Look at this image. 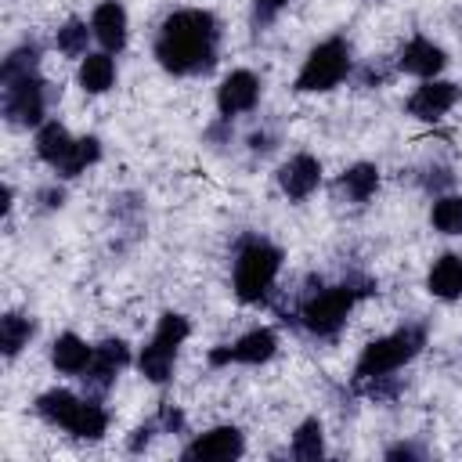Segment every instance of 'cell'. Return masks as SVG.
<instances>
[{"mask_svg": "<svg viewBox=\"0 0 462 462\" xmlns=\"http://www.w3.org/2000/svg\"><path fill=\"white\" fill-rule=\"evenodd\" d=\"M296 0H249V29L253 36H263L267 29L278 25V18L292 7Z\"/></svg>", "mask_w": 462, "mask_h": 462, "instance_id": "32", "label": "cell"}, {"mask_svg": "<svg viewBox=\"0 0 462 462\" xmlns=\"http://www.w3.org/2000/svg\"><path fill=\"white\" fill-rule=\"evenodd\" d=\"M51 47L58 51V58H65V61H79V58H87L97 43H94V32H90V18H83V14H65L58 25H54V32H51Z\"/></svg>", "mask_w": 462, "mask_h": 462, "instance_id": "25", "label": "cell"}, {"mask_svg": "<svg viewBox=\"0 0 462 462\" xmlns=\"http://www.w3.org/2000/svg\"><path fill=\"white\" fill-rule=\"evenodd\" d=\"M134 346L123 336H105L94 343V357L87 365V372L79 375V386L87 397H108L116 390V383L123 379L126 368H134Z\"/></svg>", "mask_w": 462, "mask_h": 462, "instance_id": "10", "label": "cell"}, {"mask_svg": "<svg viewBox=\"0 0 462 462\" xmlns=\"http://www.w3.org/2000/svg\"><path fill=\"white\" fill-rule=\"evenodd\" d=\"M72 144H76V134H72L61 119H54V116L32 130V155H36L51 173L69 159Z\"/></svg>", "mask_w": 462, "mask_h": 462, "instance_id": "23", "label": "cell"}, {"mask_svg": "<svg viewBox=\"0 0 462 462\" xmlns=\"http://www.w3.org/2000/svg\"><path fill=\"white\" fill-rule=\"evenodd\" d=\"M372 296H379V278H372L368 271L354 267V271L339 274L336 282H328L321 274H310L307 289L296 296V303L289 310H278V321L300 328L307 339L332 343V339L343 336L354 310Z\"/></svg>", "mask_w": 462, "mask_h": 462, "instance_id": "2", "label": "cell"}, {"mask_svg": "<svg viewBox=\"0 0 462 462\" xmlns=\"http://www.w3.org/2000/svg\"><path fill=\"white\" fill-rule=\"evenodd\" d=\"M379 188H383V170L372 159H354L332 177V199L350 209L368 206L379 195Z\"/></svg>", "mask_w": 462, "mask_h": 462, "instance_id": "15", "label": "cell"}, {"mask_svg": "<svg viewBox=\"0 0 462 462\" xmlns=\"http://www.w3.org/2000/svg\"><path fill=\"white\" fill-rule=\"evenodd\" d=\"M162 437H188L191 433V422H188V411L177 404V401H159V408L152 411Z\"/></svg>", "mask_w": 462, "mask_h": 462, "instance_id": "35", "label": "cell"}, {"mask_svg": "<svg viewBox=\"0 0 462 462\" xmlns=\"http://www.w3.org/2000/svg\"><path fill=\"white\" fill-rule=\"evenodd\" d=\"M159 437H162V430H159L155 415H148V419L134 422V426L123 433V451H126V455H148Z\"/></svg>", "mask_w": 462, "mask_h": 462, "instance_id": "33", "label": "cell"}, {"mask_svg": "<svg viewBox=\"0 0 462 462\" xmlns=\"http://www.w3.org/2000/svg\"><path fill=\"white\" fill-rule=\"evenodd\" d=\"M32 72H43V43H40V36L25 32L22 40H14L4 51V58H0V83L22 79V76H32Z\"/></svg>", "mask_w": 462, "mask_h": 462, "instance_id": "26", "label": "cell"}, {"mask_svg": "<svg viewBox=\"0 0 462 462\" xmlns=\"http://www.w3.org/2000/svg\"><path fill=\"white\" fill-rule=\"evenodd\" d=\"M119 83V54H108L101 47H94L87 58L76 61V87L87 97H105L112 94Z\"/></svg>", "mask_w": 462, "mask_h": 462, "instance_id": "19", "label": "cell"}, {"mask_svg": "<svg viewBox=\"0 0 462 462\" xmlns=\"http://www.w3.org/2000/svg\"><path fill=\"white\" fill-rule=\"evenodd\" d=\"M4 202H0V220L4 224H11V217H14V206H18V191H14V184L11 180H4Z\"/></svg>", "mask_w": 462, "mask_h": 462, "instance_id": "39", "label": "cell"}, {"mask_svg": "<svg viewBox=\"0 0 462 462\" xmlns=\"http://www.w3.org/2000/svg\"><path fill=\"white\" fill-rule=\"evenodd\" d=\"M242 148H245L253 159H267V155H274V152L282 148V134H278L274 126L260 123V126H253V130L242 137Z\"/></svg>", "mask_w": 462, "mask_h": 462, "instance_id": "36", "label": "cell"}, {"mask_svg": "<svg viewBox=\"0 0 462 462\" xmlns=\"http://www.w3.org/2000/svg\"><path fill=\"white\" fill-rule=\"evenodd\" d=\"M101 159H105V141H101V134H94V130H87V134H76V144H72V152H69V159L51 173V177H58V180H79V177H87L94 166H101Z\"/></svg>", "mask_w": 462, "mask_h": 462, "instance_id": "27", "label": "cell"}, {"mask_svg": "<svg viewBox=\"0 0 462 462\" xmlns=\"http://www.w3.org/2000/svg\"><path fill=\"white\" fill-rule=\"evenodd\" d=\"M224 22L213 7H170L152 29V61L170 79H202L220 65Z\"/></svg>", "mask_w": 462, "mask_h": 462, "instance_id": "1", "label": "cell"}, {"mask_svg": "<svg viewBox=\"0 0 462 462\" xmlns=\"http://www.w3.org/2000/svg\"><path fill=\"white\" fill-rule=\"evenodd\" d=\"M415 184H419L430 199H437V195H444V191L455 188V173H451V166H444V162H422V166L415 170Z\"/></svg>", "mask_w": 462, "mask_h": 462, "instance_id": "34", "label": "cell"}, {"mask_svg": "<svg viewBox=\"0 0 462 462\" xmlns=\"http://www.w3.org/2000/svg\"><path fill=\"white\" fill-rule=\"evenodd\" d=\"M90 32L94 43L108 54H123L130 47V11L123 0H97L90 7Z\"/></svg>", "mask_w": 462, "mask_h": 462, "instance_id": "16", "label": "cell"}, {"mask_svg": "<svg viewBox=\"0 0 462 462\" xmlns=\"http://www.w3.org/2000/svg\"><path fill=\"white\" fill-rule=\"evenodd\" d=\"M29 202H32V209H36V213H43V217H54V213H61V209L69 206V180H58V177H51V180L36 184Z\"/></svg>", "mask_w": 462, "mask_h": 462, "instance_id": "31", "label": "cell"}, {"mask_svg": "<svg viewBox=\"0 0 462 462\" xmlns=\"http://www.w3.org/2000/svg\"><path fill=\"white\" fill-rule=\"evenodd\" d=\"M202 144L217 155L227 152V144H235V119H224V116H213L202 130Z\"/></svg>", "mask_w": 462, "mask_h": 462, "instance_id": "37", "label": "cell"}, {"mask_svg": "<svg viewBox=\"0 0 462 462\" xmlns=\"http://www.w3.org/2000/svg\"><path fill=\"white\" fill-rule=\"evenodd\" d=\"M282 271H285V249L274 238L260 231H245L235 238L227 274H231V296L242 307H271Z\"/></svg>", "mask_w": 462, "mask_h": 462, "instance_id": "3", "label": "cell"}, {"mask_svg": "<svg viewBox=\"0 0 462 462\" xmlns=\"http://www.w3.org/2000/svg\"><path fill=\"white\" fill-rule=\"evenodd\" d=\"M433 451L426 448V444H419V440H411V437H401V440H390L386 448H383V458L386 462H426Z\"/></svg>", "mask_w": 462, "mask_h": 462, "instance_id": "38", "label": "cell"}, {"mask_svg": "<svg viewBox=\"0 0 462 462\" xmlns=\"http://www.w3.org/2000/svg\"><path fill=\"white\" fill-rule=\"evenodd\" d=\"M393 65H397V76H411L415 83L419 79H437L448 72L451 65V54L440 40L426 36V32H411L397 51H393Z\"/></svg>", "mask_w": 462, "mask_h": 462, "instance_id": "14", "label": "cell"}, {"mask_svg": "<svg viewBox=\"0 0 462 462\" xmlns=\"http://www.w3.org/2000/svg\"><path fill=\"white\" fill-rule=\"evenodd\" d=\"M278 350H282V332L274 325H253L227 343L209 346L206 368H213V372H220V368H263L278 357Z\"/></svg>", "mask_w": 462, "mask_h": 462, "instance_id": "8", "label": "cell"}, {"mask_svg": "<svg viewBox=\"0 0 462 462\" xmlns=\"http://www.w3.org/2000/svg\"><path fill=\"white\" fill-rule=\"evenodd\" d=\"M393 76H397L393 58H365V61H357L350 83H354L357 90H383V87H390Z\"/></svg>", "mask_w": 462, "mask_h": 462, "instance_id": "30", "label": "cell"}, {"mask_svg": "<svg viewBox=\"0 0 462 462\" xmlns=\"http://www.w3.org/2000/svg\"><path fill=\"white\" fill-rule=\"evenodd\" d=\"M462 101V83L437 76V79H419L408 97H404V116H411L415 123H440L455 112V105Z\"/></svg>", "mask_w": 462, "mask_h": 462, "instance_id": "13", "label": "cell"}, {"mask_svg": "<svg viewBox=\"0 0 462 462\" xmlns=\"http://www.w3.org/2000/svg\"><path fill=\"white\" fill-rule=\"evenodd\" d=\"M321 184H325V162L314 152H289L274 166V188L292 206L314 199L321 191Z\"/></svg>", "mask_w": 462, "mask_h": 462, "instance_id": "12", "label": "cell"}, {"mask_svg": "<svg viewBox=\"0 0 462 462\" xmlns=\"http://www.w3.org/2000/svg\"><path fill=\"white\" fill-rule=\"evenodd\" d=\"M58 105H61V87L43 72L0 83V119L7 123V130H18V134L36 130L40 123L51 119Z\"/></svg>", "mask_w": 462, "mask_h": 462, "instance_id": "7", "label": "cell"}, {"mask_svg": "<svg viewBox=\"0 0 462 462\" xmlns=\"http://www.w3.org/2000/svg\"><path fill=\"white\" fill-rule=\"evenodd\" d=\"M40 336V318L32 310H22V307H7L0 314V357L7 365H14Z\"/></svg>", "mask_w": 462, "mask_h": 462, "instance_id": "21", "label": "cell"}, {"mask_svg": "<svg viewBox=\"0 0 462 462\" xmlns=\"http://www.w3.org/2000/svg\"><path fill=\"white\" fill-rule=\"evenodd\" d=\"M108 430H112V411H108V404H105L101 397H87L83 408H79V415H76V422H72V430H69L65 437H72V440H79V444H101V440L108 437Z\"/></svg>", "mask_w": 462, "mask_h": 462, "instance_id": "28", "label": "cell"}, {"mask_svg": "<svg viewBox=\"0 0 462 462\" xmlns=\"http://www.w3.org/2000/svg\"><path fill=\"white\" fill-rule=\"evenodd\" d=\"M422 289L437 303H462V253L458 249L437 253L422 274Z\"/></svg>", "mask_w": 462, "mask_h": 462, "instance_id": "18", "label": "cell"}, {"mask_svg": "<svg viewBox=\"0 0 462 462\" xmlns=\"http://www.w3.org/2000/svg\"><path fill=\"white\" fill-rule=\"evenodd\" d=\"M263 101V76L256 69H227L220 79H217V90H213V108L217 116L224 119H242V116H253Z\"/></svg>", "mask_w": 462, "mask_h": 462, "instance_id": "11", "label": "cell"}, {"mask_svg": "<svg viewBox=\"0 0 462 462\" xmlns=\"http://www.w3.org/2000/svg\"><path fill=\"white\" fill-rule=\"evenodd\" d=\"M83 401H87L83 390L47 386V390H40V393L32 397V415H36L43 426H51V430L69 433L72 422H76V415H79V408H83Z\"/></svg>", "mask_w": 462, "mask_h": 462, "instance_id": "17", "label": "cell"}, {"mask_svg": "<svg viewBox=\"0 0 462 462\" xmlns=\"http://www.w3.org/2000/svg\"><path fill=\"white\" fill-rule=\"evenodd\" d=\"M285 455L296 462H321L328 455V433H325V419L321 415H303L285 444Z\"/></svg>", "mask_w": 462, "mask_h": 462, "instance_id": "24", "label": "cell"}, {"mask_svg": "<svg viewBox=\"0 0 462 462\" xmlns=\"http://www.w3.org/2000/svg\"><path fill=\"white\" fill-rule=\"evenodd\" d=\"M372 4H375V0H372Z\"/></svg>", "mask_w": 462, "mask_h": 462, "instance_id": "40", "label": "cell"}, {"mask_svg": "<svg viewBox=\"0 0 462 462\" xmlns=\"http://www.w3.org/2000/svg\"><path fill=\"white\" fill-rule=\"evenodd\" d=\"M354 69H357V54H354L350 36L332 32V36L318 40V43L303 54V61H300V69H296V76H292L289 87H292V94H300V97L332 94V90H339L343 83H350Z\"/></svg>", "mask_w": 462, "mask_h": 462, "instance_id": "6", "label": "cell"}, {"mask_svg": "<svg viewBox=\"0 0 462 462\" xmlns=\"http://www.w3.org/2000/svg\"><path fill=\"white\" fill-rule=\"evenodd\" d=\"M90 357H94V343H90V339H83V336H79V332H72V328L58 332V336L47 343V365L54 368V375L79 379V375L87 372Z\"/></svg>", "mask_w": 462, "mask_h": 462, "instance_id": "20", "label": "cell"}, {"mask_svg": "<svg viewBox=\"0 0 462 462\" xmlns=\"http://www.w3.org/2000/svg\"><path fill=\"white\" fill-rule=\"evenodd\" d=\"M249 451V437L238 422H213L184 437L177 455L184 462H238Z\"/></svg>", "mask_w": 462, "mask_h": 462, "instance_id": "9", "label": "cell"}, {"mask_svg": "<svg viewBox=\"0 0 462 462\" xmlns=\"http://www.w3.org/2000/svg\"><path fill=\"white\" fill-rule=\"evenodd\" d=\"M191 332H195L191 318H188L184 310L166 307V310L155 318L148 339L137 346V354H134V372H137L148 386H155V390L170 386V383H173V372H177V361H180V350L188 346Z\"/></svg>", "mask_w": 462, "mask_h": 462, "instance_id": "5", "label": "cell"}, {"mask_svg": "<svg viewBox=\"0 0 462 462\" xmlns=\"http://www.w3.org/2000/svg\"><path fill=\"white\" fill-rule=\"evenodd\" d=\"M108 224H112L116 235H130L137 242L148 227V199L134 188L112 191L108 195Z\"/></svg>", "mask_w": 462, "mask_h": 462, "instance_id": "22", "label": "cell"}, {"mask_svg": "<svg viewBox=\"0 0 462 462\" xmlns=\"http://www.w3.org/2000/svg\"><path fill=\"white\" fill-rule=\"evenodd\" d=\"M426 346H430V321L426 318H408L397 328L368 339L357 350V357L350 365V375H346V386H361L368 379L404 372L408 365H415L422 357Z\"/></svg>", "mask_w": 462, "mask_h": 462, "instance_id": "4", "label": "cell"}, {"mask_svg": "<svg viewBox=\"0 0 462 462\" xmlns=\"http://www.w3.org/2000/svg\"><path fill=\"white\" fill-rule=\"evenodd\" d=\"M426 224H430V231L440 235V238H462V191L451 188V191L430 199Z\"/></svg>", "mask_w": 462, "mask_h": 462, "instance_id": "29", "label": "cell"}]
</instances>
